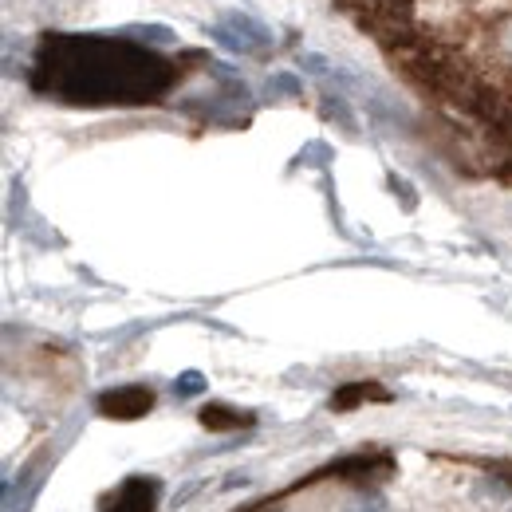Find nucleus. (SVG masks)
Here are the masks:
<instances>
[{
	"instance_id": "f257e3e1",
	"label": "nucleus",
	"mask_w": 512,
	"mask_h": 512,
	"mask_svg": "<svg viewBox=\"0 0 512 512\" xmlns=\"http://www.w3.org/2000/svg\"><path fill=\"white\" fill-rule=\"evenodd\" d=\"M209 36H213L225 52L249 56V60H264V56L276 48L272 28H268L264 20H256L253 12H225V16H217L213 28H209Z\"/></svg>"
},
{
	"instance_id": "423d86ee",
	"label": "nucleus",
	"mask_w": 512,
	"mask_h": 512,
	"mask_svg": "<svg viewBox=\"0 0 512 512\" xmlns=\"http://www.w3.org/2000/svg\"><path fill=\"white\" fill-rule=\"evenodd\" d=\"M264 512H288V509H264Z\"/></svg>"
},
{
	"instance_id": "7ed1b4c3",
	"label": "nucleus",
	"mask_w": 512,
	"mask_h": 512,
	"mask_svg": "<svg viewBox=\"0 0 512 512\" xmlns=\"http://www.w3.org/2000/svg\"><path fill=\"white\" fill-rule=\"evenodd\" d=\"M268 95H272V99H284V95H288V99H296V95H304V83H300L296 75L280 71V75H272V79H268Z\"/></svg>"
},
{
	"instance_id": "f03ea898",
	"label": "nucleus",
	"mask_w": 512,
	"mask_h": 512,
	"mask_svg": "<svg viewBox=\"0 0 512 512\" xmlns=\"http://www.w3.org/2000/svg\"><path fill=\"white\" fill-rule=\"evenodd\" d=\"M339 512H394V505H390V497L379 493V489H359V493H351L343 501Z\"/></svg>"
},
{
	"instance_id": "39448f33",
	"label": "nucleus",
	"mask_w": 512,
	"mask_h": 512,
	"mask_svg": "<svg viewBox=\"0 0 512 512\" xmlns=\"http://www.w3.org/2000/svg\"><path fill=\"white\" fill-rule=\"evenodd\" d=\"M501 52H505V56L512 60V40H509V36H501Z\"/></svg>"
},
{
	"instance_id": "20e7f679",
	"label": "nucleus",
	"mask_w": 512,
	"mask_h": 512,
	"mask_svg": "<svg viewBox=\"0 0 512 512\" xmlns=\"http://www.w3.org/2000/svg\"><path fill=\"white\" fill-rule=\"evenodd\" d=\"M197 386H201V375H186L182 383H174V390L178 394H197Z\"/></svg>"
}]
</instances>
